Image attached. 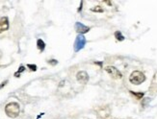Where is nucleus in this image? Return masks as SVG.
Returning <instances> with one entry per match:
<instances>
[{
	"instance_id": "f257e3e1",
	"label": "nucleus",
	"mask_w": 157,
	"mask_h": 119,
	"mask_svg": "<svg viewBox=\"0 0 157 119\" xmlns=\"http://www.w3.org/2000/svg\"><path fill=\"white\" fill-rule=\"evenodd\" d=\"M5 112L6 114L11 117V118H16L19 115L20 112V108H19V105L17 103H9L5 107Z\"/></svg>"
},
{
	"instance_id": "f03ea898",
	"label": "nucleus",
	"mask_w": 157,
	"mask_h": 119,
	"mask_svg": "<svg viewBox=\"0 0 157 119\" xmlns=\"http://www.w3.org/2000/svg\"><path fill=\"white\" fill-rule=\"evenodd\" d=\"M146 80V76L141 71H133L129 77V81L133 85H140Z\"/></svg>"
},
{
	"instance_id": "7ed1b4c3",
	"label": "nucleus",
	"mask_w": 157,
	"mask_h": 119,
	"mask_svg": "<svg viewBox=\"0 0 157 119\" xmlns=\"http://www.w3.org/2000/svg\"><path fill=\"white\" fill-rule=\"evenodd\" d=\"M86 38L83 36V35H78L75 38V41H74V51L78 52L79 50H81L82 48H84L85 44H86Z\"/></svg>"
},
{
	"instance_id": "20e7f679",
	"label": "nucleus",
	"mask_w": 157,
	"mask_h": 119,
	"mask_svg": "<svg viewBox=\"0 0 157 119\" xmlns=\"http://www.w3.org/2000/svg\"><path fill=\"white\" fill-rule=\"evenodd\" d=\"M105 70L107 71V73L112 78H114V79H120L122 77V75H121V73L119 71V69L114 67V66H107L105 68Z\"/></svg>"
},
{
	"instance_id": "39448f33",
	"label": "nucleus",
	"mask_w": 157,
	"mask_h": 119,
	"mask_svg": "<svg viewBox=\"0 0 157 119\" xmlns=\"http://www.w3.org/2000/svg\"><path fill=\"white\" fill-rule=\"evenodd\" d=\"M76 79L77 81L79 82L82 85H85L89 81V75L86 71H79L77 74H76Z\"/></svg>"
},
{
	"instance_id": "423d86ee",
	"label": "nucleus",
	"mask_w": 157,
	"mask_h": 119,
	"mask_svg": "<svg viewBox=\"0 0 157 119\" xmlns=\"http://www.w3.org/2000/svg\"><path fill=\"white\" fill-rule=\"evenodd\" d=\"M9 29V20L7 16H3L0 18V33L7 31Z\"/></svg>"
},
{
	"instance_id": "0eeeda50",
	"label": "nucleus",
	"mask_w": 157,
	"mask_h": 119,
	"mask_svg": "<svg viewBox=\"0 0 157 119\" xmlns=\"http://www.w3.org/2000/svg\"><path fill=\"white\" fill-rule=\"evenodd\" d=\"M75 29H76V31L79 33L80 35H83V34H85V33H88L89 30H90V28L85 26L84 24H82L80 22H76L75 23Z\"/></svg>"
},
{
	"instance_id": "6e6552de",
	"label": "nucleus",
	"mask_w": 157,
	"mask_h": 119,
	"mask_svg": "<svg viewBox=\"0 0 157 119\" xmlns=\"http://www.w3.org/2000/svg\"><path fill=\"white\" fill-rule=\"evenodd\" d=\"M37 46H38V48L40 51H42L43 52V50H44V48H45V43L43 42V39H38V41H37Z\"/></svg>"
},
{
	"instance_id": "1a4fd4ad",
	"label": "nucleus",
	"mask_w": 157,
	"mask_h": 119,
	"mask_svg": "<svg viewBox=\"0 0 157 119\" xmlns=\"http://www.w3.org/2000/svg\"><path fill=\"white\" fill-rule=\"evenodd\" d=\"M115 37L117 38V39L118 40H119V41H121V40H123L124 39V37L120 34V32H119V31H117V32L115 33Z\"/></svg>"
},
{
	"instance_id": "9d476101",
	"label": "nucleus",
	"mask_w": 157,
	"mask_h": 119,
	"mask_svg": "<svg viewBox=\"0 0 157 119\" xmlns=\"http://www.w3.org/2000/svg\"><path fill=\"white\" fill-rule=\"evenodd\" d=\"M24 69H25V68H24V66H23V65H21V66L19 67L18 71H17L16 74H15V76H16V77H19V73H20V72H22V71H24Z\"/></svg>"
},
{
	"instance_id": "9b49d317",
	"label": "nucleus",
	"mask_w": 157,
	"mask_h": 119,
	"mask_svg": "<svg viewBox=\"0 0 157 119\" xmlns=\"http://www.w3.org/2000/svg\"><path fill=\"white\" fill-rule=\"evenodd\" d=\"M27 67L28 68H30L32 71L37 70V65H27Z\"/></svg>"
},
{
	"instance_id": "f8f14e48",
	"label": "nucleus",
	"mask_w": 157,
	"mask_h": 119,
	"mask_svg": "<svg viewBox=\"0 0 157 119\" xmlns=\"http://www.w3.org/2000/svg\"><path fill=\"white\" fill-rule=\"evenodd\" d=\"M48 63H49V64H50V65H57V63H58V62H57L56 60H51V61H49Z\"/></svg>"
},
{
	"instance_id": "ddd939ff",
	"label": "nucleus",
	"mask_w": 157,
	"mask_h": 119,
	"mask_svg": "<svg viewBox=\"0 0 157 119\" xmlns=\"http://www.w3.org/2000/svg\"><path fill=\"white\" fill-rule=\"evenodd\" d=\"M8 83V80H6V81H4L3 83H1V85H0V89L2 88V87H4L6 86V84Z\"/></svg>"
},
{
	"instance_id": "4468645a",
	"label": "nucleus",
	"mask_w": 157,
	"mask_h": 119,
	"mask_svg": "<svg viewBox=\"0 0 157 119\" xmlns=\"http://www.w3.org/2000/svg\"><path fill=\"white\" fill-rule=\"evenodd\" d=\"M92 11H95V12H102L103 10H102V9H100V8H95V9H92Z\"/></svg>"
},
{
	"instance_id": "2eb2a0df",
	"label": "nucleus",
	"mask_w": 157,
	"mask_h": 119,
	"mask_svg": "<svg viewBox=\"0 0 157 119\" xmlns=\"http://www.w3.org/2000/svg\"><path fill=\"white\" fill-rule=\"evenodd\" d=\"M133 94H135L136 96H138V97H139V98L143 97V95H144L143 93H133Z\"/></svg>"
},
{
	"instance_id": "dca6fc26",
	"label": "nucleus",
	"mask_w": 157,
	"mask_h": 119,
	"mask_svg": "<svg viewBox=\"0 0 157 119\" xmlns=\"http://www.w3.org/2000/svg\"><path fill=\"white\" fill-rule=\"evenodd\" d=\"M64 84H65V81H62L61 83H60V86H59V87H63V86H64Z\"/></svg>"
},
{
	"instance_id": "f3484780",
	"label": "nucleus",
	"mask_w": 157,
	"mask_h": 119,
	"mask_svg": "<svg viewBox=\"0 0 157 119\" xmlns=\"http://www.w3.org/2000/svg\"><path fill=\"white\" fill-rule=\"evenodd\" d=\"M2 57V53H1V51H0V58Z\"/></svg>"
}]
</instances>
